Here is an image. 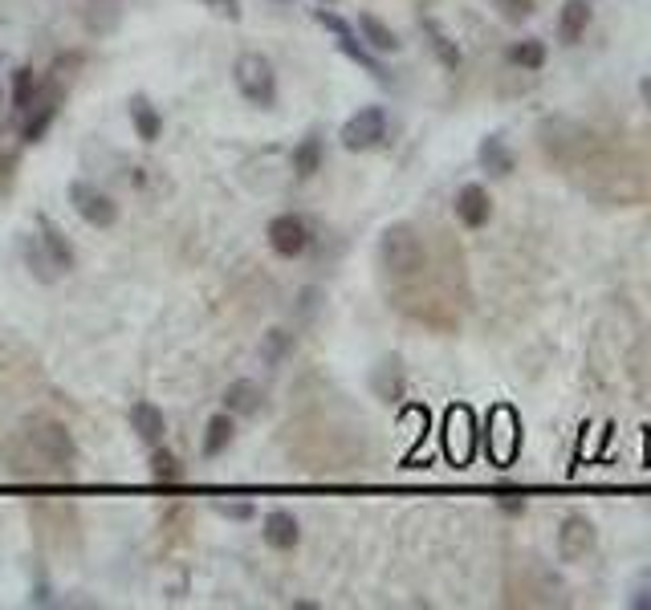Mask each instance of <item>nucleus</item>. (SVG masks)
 Listing matches in <instances>:
<instances>
[{
  "label": "nucleus",
  "instance_id": "9",
  "mask_svg": "<svg viewBox=\"0 0 651 610\" xmlns=\"http://www.w3.org/2000/svg\"><path fill=\"white\" fill-rule=\"evenodd\" d=\"M595 521L590 517H582V513H570L566 521H562V529H558V554H562V562H582L590 549H595Z\"/></svg>",
  "mask_w": 651,
  "mask_h": 610
},
{
  "label": "nucleus",
  "instance_id": "6",
  "mask_svg": "<svg viewBox=\"0 0 651 610\" xmlns=\"http://www.w3.org/2000/svg\"><path fill=\"white\" fill-rule=\"evenodd\" d=\"M387 139V110L383 106H363L359 114L346 118L342 127V147L346 151H371Z\"/></svg>",
  "mask_w": 651,
  "mask_h": 610
},
{
  "label": "nucleus",
  "instance_id": "8",
  "mask_svg": "<svg viewBox=\"0 0 651 610\" xmlns=\"http://www.w3.org/2000/svg\"><path fill=\"white\" fill-rule=\"evenodd\" d=\"M310 240H314V232H310V224L298 212H281L269 224V249L277 257H302L310 249Z\"/></svg>",
  "mask_w": 651,
  "mask_h": 610
},
{
  "label": "nucleus",
  "instance_id": "16",
  "mask_svg": "<svg viewBox=\"0 0 651 610\" xmlns=\"http://www.w3.org/2000/svg\"><path fill=\"white\" fill-rule=\"evenodd\" d=\"M586 25H590V5L586 0H566L562 13H558V41L578 45L586 37Z\"/></svg>",
  "mask_w": 651,
  "mask_h": 610
},
{
  "label": "nucleus",
  "instance_id": "5",
  "mask_svg": "<svg viewBox=\"0 0 651 610\" xmlns=\"http://www.w3.org/2000/svg\"><path fill=\"white\" fill-rule=\"evenodd\" d=\"M314 17H318V25H322V29H330V33H334L338 49H342V53H346L350 61H359V66H363V70H367L371 78H379V82H391V74H387V70L379 66V57H371V53H367L363 37L354 33V29H350V25H346V21L338 17V13H330V9H318Z\"/></svg>",
  "mask_w": 651,
  "mask_h": 610
},
{
  "label": "nucleus",
  "instance_id": "19",
  "mask_svg": "<svg viewBox=\"0 0 651 610\" xmlns=\"http://www.w3.org/2000/svg\"><path fill=\"white\" fill-rule=\"evenodd\" d=\"M359 33H363V41L371 45V49H379V53H399V37H395V29L391 25H383L375 13H363L359 17Z\"/></svg>",
  "mask_w": 651,
  "mask_h": 610
},
{
  "label": "nucleus",
  "instance_id": "12",
  "mask_svg": "<svg viewBox=\"0 0 651 610\" xmlns=\"http://www.w3.org/2000/svg\"><path fill=\"white\" fill-rule=\"evenodd\" d=\"M261 537H265V545L269 549H293L302 541V525H298V517H293L289 509H273V513H265V529H261Z\"/></svg>",
  "mask_w": 651,
  "mask_h": 610
},
{
  "label": "nucleus",
  "instance_id": "18",
  "mask_svg": "<svg viewBox=\"0 0 651 610\" xmlns=\"http://www.w3.org/2000/svg\"><path fill=\"white\" fill-rule=\"evenodd\" d=\"M232 436H236V419H232V411L212 415L208 427H204V460H216V456L232 444Z\"/></svg>",
  "mask_w": 651,
  "mask_h": 610
},
{
  "label": "nucleus",
  "instance_id": "14",
  "mask_svg": "<svg viewBox=\"0 0 651 610\" xmlns=\"http://www.w3.org/2000/svg\"><path fill=\"white\" fill-rule=\"evenodd\" d=\"M37 228H41V249L49 253L53 269H57V273H70V269H74V249H70L66 232L57 228V224H49L45 216H37Z\"/></svg>",
  "mask_w": 651,
  "mask_h": 610
},
{
  "label": "nucleus",
  "instance_id": "32",
  "mask_svg": "<svg viewBox=\"0 0 651 610\" xmlns=\"http://www.w3.org/2000/svg\"><path fill=\"white\" fill-rule=\"evenodd\" d=\"M639 94H643V102L651 106V78H643V82H639Z\"/></svg>",
  "mask_w": 651,
  "mask_h": 610
},
{
  "label": "nucleus",
  "instance_id": "24",
  "mask_svg": "<svg viewBox=\"0 0 651 610\" xmlns=\"http://www.w3.org/2000/svg\"><path fill=\"white\" fill-rule=\"evenodd\" d=\"M509 66H521V70H542L546 66V45L538 37H525L517 45H509Z\"/></svg>",
  "mask_w": 651,
  "mask_h": 610
},
{
  "label": "nucleus",
  "instance_id": "29",
  "mask_svg": "<svg viewBox=\"0 0 651 610\" xmlns=\"http://www.w3.org/2000/svg\"><path fill=\"white\" fill-rule=\"evenodd\" d=\"M493 9L505 21H525V17H534V0H493Z\"/></svg>",
  "mask_w": 651,
  "mask_h": 610
},
{
  "label": "nucleus",
  "instance_id": "4",
  "mask_svg": "<svg viewBox=\"0 0 651 610\" xmlns=\"http://www.w3.org/2000/svg\"><path fill=\"white\" fill-rule=\"evenodd\" d=\"M232 78H236V90L249 106H261V110H273L277 106V70L265 53H241L232 66Z\"/></svg>",
  "mask_w": 651,
  "mask_h": 610
},
{
  "label": "nucleus",
  "instance_id": "3",
  "mask_svg": "<svg viewBox=\"0 0 651 610\" xmlns=\"http://www.w3.org/2000/svg\"><path fill=\"white\" fill-rule=\"evenodd\" d=\"M379 265L391 281H411L428 269V244L416 224H391L379 236Z\"/></svg>",
  "mask_w": 651,
  "mask_h": 610
},
{
  "label": "nucleus",
  "instance_id": "15",
  "mask_svg": "<svg viewBox=\"0 0 651 610\" xmlns=\"http://www.w3.org/2000/svg\"><path fill=\"white\" fill-rule=\"evenodd\" d=\"M127 110H131V127H135V139L139 143H155L163 135V118H159V110L151 106L147 94H135Z\"/></svg>",
  "mask_w": 651,
  "mask_h": 610
},
{
  "label": "nucleus",
  "instance_id": "10",
  "mask_svg": "<svg viewBox=\"0 0 651 610\" xmlns=\"http://www.w3.org/2000/svg\"><path fill=\"white\" fill-rule=\"evenodd\" d=\"M57 110H62V90H49L45 98H33L29 110L21 114V139H25V143H41L45 131L53 127Z\"/></svg>",
  "mask_w": 651,
  "mask_h": 610
},
{
  "label": "nucleus",
  "instance_id": "23",
  "mask_svg": "<svg viewBox=\"0 0 651 610\" xmlns=\"http://www.w3.org/2000/svg\"><path fill=\"white\" fill-rule=\"evenodd\" d=\"M420 29L428 33V45H432V53L440 57V66H444V70H456V66H460V49L448 41V33H444V29H440L432 17H424V21H420Z\"/></svg>",
  "mask_w": 651,
  "mask_h": 610
},
{
  "label": "nucleus",
  "instance_id": "27",
  "mask_svg": "<svg viewBox=\"0 0 651 610\" xmlns=\"http://www.w3.org/2000/svg\"><path fill=\"white\" fill-rule=\"evenodd\" d=\"M33 98H37V74H33L29 66H21V70L13 74V110H17V118L29 110Z\"/></svg>",
  "mask_w": 651,
  "mask_h": 610
},
{
  "label": "nucleus",
  "instance_id": "1",
  "mask_svg": "<svg viewBox=\"0 0 651 610\" xmlns=\"http://www.w3.org/2000/svg\"><path fill=\"white\" fill-rule=\"evenodd\" d=\"M542 151L578 183L582 192L607 204H639L651 196V163L615 139L582 127V122H546Z\"/></svg>",
  "mask_w": 651,
  "mask_h": 610
},
{
  "label": "nucleus",
  "instance_id": "7",
  "mask_svg": "<svg viewBox=\"0 0 651 610\" xmlns=\"http://www.w3.org/2000/svg\"><path fill=\"white\" fill-rule=\"evenodd\" d=\"M70 204H74V212H78L90 228H110V224L118 220V204H114L106 192H98L94 183H86V179H74V183H70Z\"/></svg>",
  "mask_w": 651,
  "mask_h": 610
},
{
  "label": "nucleus",
  "instance_id": "30",
  "mask_svg": "<svg viewBox=\"0 0 651 610\" xmlns=\"http://www.w3.org/2000/svg\"><path fill=\"white\" fill-rule=\"evenodd\" d=\"M216 513H220V517H232V521H253L257 509H253V501H245V505H228V501H220Z\"/></svg>",
  "mask_w": 651,
  "mask_h": 610
},
{
  "label": "nucleus",
  "instance_id": "26",
  "mask_svg": "<svg viewBox=\"0 0 651 610\" xmlns=\"http://www.w3.org/2000/svg\"><path fill=\"white\" fill-rule=\"evenodd\" d=\"M375 391L387 399V403H395L399 395H403V371H399V358H387L379 371H375Z\"/></svg>",
  "mask_w": 651,
  "mask_h": 610
},
{
  "label": "nucleus",
  "instance_id": "25",
  "mask_svg": "<svg viewBox=\"0 0 651 610\" xmlns=\"http://www.w3.org/2000/svg\"><path fill=\"white\" fill-rule=\"evenodd\" d=\"M477 159H481V167L493 171V175H509V171H513V155H509V147H505L497 135H489V139L481 143Z\"/></svg>",
  "mask_w": 651,
  "mask_h": 610
},
{
  "label": "nucleus",
  "instance_id": "28",
  "mask_svg": "<svg viewBox=\"0 0 651 610\" xmlns=\"http://www.w3.org/2000/svg\"><path fill=\"white\" fill-rule=\"evenodd\" d=\"M21 253H25V261H29V269H33V277L37 281H53V261H49V253L41 249V244L29 236V240H21Z\"/></svg>",
  "mask_w": 651,
  "mask_h": 610
},
{
  "label": "nucleus",
  "instance_id": "2",
  "mask_svg": "<svg viewBox=\"0 0 651 610\" xmlns=\"http://www.w3.org/2000/svg\"><path fill=\"white\" fill-rule=\"evenodd\" d=\"M21 440L29 444V452L53 472H62V476H70L74 472V464H78V444H74V436H70V427L62 423V419H53V415H29L25 423H21Z\"/></svg>",
  "mask_w": 651,
  "mask_h": 610
},
{
  "label": "nucleus",
  "instance_id": "21",
  "mask_svg": "<svg viewBox=\"0 0 651 610\" xmlns=\"http://www.w3.org/2000/svg\"><path fill=\"white\" fill-rule=\"evenodd\" d=\"M147 472H151V480H159V484L184 480V464H180V456H175L171 448H163V444L151 448V464H147Z\"/></svg>",
  "mask_w": 651,
  "mask_h": 610
},
{
  "label": "nucleus",
  "instance_id": "31",
  "mask_svg": "<svg viewBox=\"0 0 651 610\" xmlns=\"http://www.w3.org/2000/svg\"><path fill=\"white\" fill-rule=\"evenodd\" d=\"M208 9H216V13H224L228 21H241V0H204Z\"/></svg>",
  "mask_w": 651,
  "mask_h": 610
},
{
  "label": "nucleus",
  "instance_id": "11",
  "mask_svg": "<svg viewBox=\"0 0 651 610\" xmlns=\"http://www.w3.org/2000/svg\"><path fill=\"white\" fill-rule=\"evenodd\" d=\"M493 216V200L489 192L481 188V183H464V188L456 192V220L464 228H485Z\"/></svg>",
  "mask_w": 651,
  "mask_h": 610
},
{
  "label": "nucleus",
  "instance_id": "20",
  "mask_svg": "<svg viewBox=\"0 0 651 610\" xmlns=\"http://www.w3.org/2000/svg\"><path fill=\"white\" fill-rule=\"evenodd\" d=\"M289 354H293V334L281 330V326L265 330V338H261V362H265V371H277V366H281Z\"/></svg>",
  "mask_w": 651,
  "mask_h": 610
},
{
  "label": "nucleus",
  "instance_id": "17",
  "mask_svg": "<svg viewBox=\"0 0 651 610\" xmlns=\"http://www.w3.org/2000/svg\"><path fill=\"white\" fill-rule=\"evenodd\" d=\"M224 411L232 415H257L261 411V387L253 379H236L224 391Z\"/></svg>",
  "mask_w": 651,
  "mask_h": 610
},
{
  "label": "nucleus",
  "instance_id": "22",
  "mask_svg": "<svg viewBox=\"0 0 651 610\" xmlns=\"http://www.w3.org/2000/svg\"><path fill=\"white\" fill-rule=\"evenodd\" d=\"M322 139L318 135H306L298 147H293V175H298V179H310L318 167H322Z\"/></svg>",
  "mask_w": 651,
  "mask_h": 610
},
{
  "label": "nucleus",
  "instance_id": "13",
  "mask_svg": "<svg viewBox=\"0 0 651 610\" xmlns=\"http://www.w3.org/2000/svg\"><path fill=\"white\" fill-rule=\"evenodd\" d=\"M131 432H135L143 444L155 448V444H163V436H167V415H163L155 403L143 399V403L131 407Z\"/></svg>",
  "mask_w": 651,
  "mask_h": 610
},
{
  "label": "nucleus",
  "instance_id": "33",
  "mask_svg": "<svg viewBox=\"0 0 651 610\" xmlns=\"http://www.w3.org/2000/svg\"><path fill=\"white\" fill-rule=\"evenodd\" d=\"M318 5H334V0H318Z\"/></svg>",
  "mask_w": 651,
  "mask_h": 610
}]
</instances>
